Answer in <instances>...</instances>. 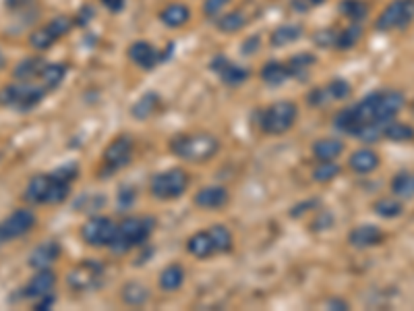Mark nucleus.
I'll list each match as a JSON object with an SVG mask.
<instances>
[{
  "instance_id": "obj_1",
  "label": "nucleus",
  "mask_w": 414,
  "mask_h": 311,
  "mask_svg": "<svg viewBox=\"0 0 414 311\" xmlns=\"http://www.w3.org/2000/svg\"><path fill=\"white\" fill-rule=\"evenodd\" d=\"M404 108L400 92H371L358 104L340 110L334 116V127L346 135H358L364 127H383L391 122Z\"/></svg>"
},
{
  "instance_id": "obj_2",
  "label": "nucleus",
  "mask_w": 414,
  "mask_h": 311,
  "mask_svg": "<svg viewBox=\"0 0 414 311\" xmlns=\"http://www.w3.org/2000/svg\"><path fill=\"white\" fill-rule=\"evenodd\" d=\"M170 151L186 162H207L220 151V139L212 133H182L170 141Z\"/></svg>"
},
{
  "instance_id": "obj_3",
  "label": "nucleus",
  "mask_w": 414,
  "mask_h": 311,
  "mask_svg": "<svg viewBox=\"0 0 414 311\" xmlns=\"http://www.w3.org/2000/svg\"><path fill=\"white\" fill-rule=\"evenodd\" d=\"M71 193V183L61 179L56 173L52 175H38L28 183L23 197L36 206H54L63 204Z\"/></svg>"
},
{
  "instance_id": "obj_4",
  "label": "nucleus",
  "mask_w": 414,
  "mask_h": 311,
  "mask_svg": "<svg viewBox=\"0 0 414 311\" xmlns=\"http://www.w3.org/2000/svg\"><path fill=\"white\" fill-rule=\"evenodd\" d=\"M155 226V220L149 216H129L116 226L114 241L110 243V249L114 253H129L135 247H141L147 243Z\"/></svg>"
},
{
  "instance_id": "obj_5",
  "label": "nucleus",
  "mask_w": 414,
  "mask_h": 311,
  "mask_svg": "<svg viewBox=\"0 0 414 311\" xmlns=\"http://www.w3.org/2000/svg\"><path fill=\"white\" fill-rule=\"evenodd\" d=\"M298 120V106L290 100H280L259 112V129L268 135H284Z\"/></svg>"
},
{
  "instance_id": "obj_6",
  "label": "nucleus",
  "mask_w": 414,
  "mask_h": 311,
  "mask_svg": "<svg viewBox=\"0 0 414 311\" xmlns=\"http://www.w3.org/2000/svg\"><path fill=\"white\" fill-rule=\"evenodd\" d=\"M46 96V89L42 85H32L30 81H19L13 85H7L0 92V104L17 108L21 112H28L36 108Z\"/></svg>"
},
{
  "instance_id": "obj_7",
  "label": "nucleus",
  "mask_w": 414,
  "mask_h": 311,
  "mask_svg": "<svg viewBox=\"0 0 414 311\" xmlns=\"http://www.w3.org/2000/svg\"><path fill=\"white\" fill-rule=\"evenodd\" d=\"M186 187H188V175L182 169H170V171L157 173L149 183L151 195L162 202L178 200L186 191Z\"/></svg>"
},
{
  "instance_id": "obj_8",
  "label": "nucleus",
  "mask_w": 414,
  "mask_h": 311,
  "mask_svg": "<svg viewBox=\"0 0 414 311\" xmlns=\"http://www.w3.org/2000/svg\"><path fill=\"white\" fill-rule=\"evenodd\" d=\"M414 21V0H393L389 3L375 21L379 32L404 30Z\"/></svg>"
},
{
  "instance_id": "obj_9",
  "label": "nucleus",
  "mask_w": 414,
  "mask_h": 311,
  "mask_svg": "<svg viewBox=\"0 0 414 311\" xmlns=\"http://www.w3.org/2000/svg\"><path fill=\"white\" fill-rule=\"evenodd\" d=\"M69 288L77 292H89L102 286L104 282V266L94 259H85L77 264L67 276Z\"/></svg>"
},
{
  "instance_id": "obj_10",
  "label": "nucleus",
  "mask_w": 414,
  "mask_h": 311,
  "mask_svg": "<svg viewBox=\"0 0 414 311\" xmlns=\"http://www.w3.org/2000/svg\"><path fill=\"white\" fill-rule=\"evenodd\" d=\"M73 25H75V21L69 19V17H65V15L54 17L52 21H48L44 28L36 30V32L30 36V44H32V48H36V50H48V48L54 46L56 40L65 38V36L73 30Z\"/></svg>"
},
{
  "instance_id": "obj_11",
  "label": "nucleus",
  "mask_w": 414,
  "mask_h": 311,
  "mask_svg": "<svg viewBox=\"0 0 414 311\" xmlns=\"http://www.w3.org/2000/svg\"><path fill=\"white\" fill-rule=\"evenodd\" d=\"M34 226H36V214L32 210L28 208L15 210L5 220H0V245L28 235Z\"/></svg>"
},
{
  "instance_id": "obj_12",
  "label": "nucleus",
  "mask_w": 414,
  "mask_h": 311,
  "mask_svg": "<svg viewBox=\"0 0 414 311\" xmlns=\"http://www.w3.org/2000/svg\"><path fill=\"white\" fill-rule=\"evenodd\" d=\"M133 139L131 137H116L104 151L102 158V167H104V175H112L118 173L120 169L129 167L133 160Z\"/></svg>"
},
{
  "instance_id": "obj_13",
  "label": "nucleus",
  "mask_w": 414,
  "mask_h": 311,
  "mask_svg": "<svg viewBox=\"0 0 414 311\" xmlns=\"http://www.w3.org/2000/svg\"><path fill=\"white\" fill-rule=\"evenodd\" d=\"M116 235V224L106 216H96L87 220L81 228V239L91 247H110Z\"/></svg>"
},
{
  "instance_id": "obj_14",
  "label": "nucleus",
  "mask_w": 414,
  "mask_h": 311,
  "mask_svg": "<svg viewBox=\"0 0 414 311\" xmlns=\"http://www.w3.org/2000/svg\"><path fill=\"white\" fill-rule=\"evenodd\" d=\"M350 92H352V87H350V83L346 81V79H331L327 85H323V87H315L309 96H307V104L309 106H315V108H319V106H327V104H331V102H338V100H344V98H348L350 96Z\"/></svg>"
},
{
  "instance_id": "obj_15",
  "label": "nucleus",
  "mask_w": 414,
  "mask_h": 311,
  "mask_svg": "<svg viewBox=\"0 0 414 311\" xmlns=\"http://www.w3.org/2000/svg\"><path fill=\"white\" fill-rule=\"evenodd\" d=\"M212 71L218 73V77L226 83V85H241L249 79V69L232 63L226 56H216L212 61Z\"/></svg>"
},
{
  "instance_id": "obj_16",
  "label": "nucleus",
  "mask_w": 414,
  "mask_h": 311,
  "mask_svg": "<svg viewBox=\"0 0 414 311\" xmlns=\"http://www.w3.org/2000/svg\"><path fill=\"white\" fill-rule=\"evenodd\" d=\"M383 230L379 226H373V224H360L356 228L350 230L348 235V243L356 249H369V247H375V245H381L383 243Z\"/></svg>"
},
{
  "instance_id": "obj_17",
  "label": "nucleus",
  "mask_w": 414,
  "mask_h": 311,
  "mask_svg": "<svg viewBox=\"0 0 414 311\" xmlns=\"http://www.w3.org/2000/svg\"><path fill=\"white\" fill-rule=\"evenodd\" d=\"M56 284V274L50 270V268H44V270H38L36 276L28 282V286L23 288V297L25 299H40L48 292H52Z\"/></svg>"
},
{
  "instance_id": "obj_18",
  "label": "nucleus",
  "mask_w": 414,
  "mask_h": 311,
  "mask_svg": "<svg viewBox=\"0 0 414 311\" xmlns=\"http://www.w3.org/2000/svg\"><path fill=\"white\" fill-rule=\"evenodd\" d=\"M129 58H131L137 67H141V69H145V71H149V69H153L157 63H162V54H160L149 42H133L131 48H129Z\"/></svg>"
},
{
  "instance_id": "obj_19",
  "label": "nucleus",
  "mask_w": 414,
  "mask_h": 311,
  "mask_svg": "<svg viewBox=\"0 0 414 311\" xmlns=\"http://www.w3.org/2000/svg\"><path fill=\"white\" fill-rule=\"evenodd\" d=\"M186 251L197 259H210L218 253L210 230H199L186 241Z\"/></svg>"
},
{
  "instance_id": "obj_20",
  "label": "nucleus",
  "mask_w": 414,
  "mask_h": 311,
  "mask_svg": "<svg viewBox=\"0 0 414 311\" xmlns=\"http://www.w3.org/2000/svg\"><path fill=\"white\" fill-rule=\"evenodd\" d=\"M228 204V191L224 187H205L195 193V206L201 210H218Z\"/></svg>"
},
{
  "instance_id": "obj_21",
  "label": "nucleus",
  "mask_w": 414,
  "mask_h": 311,
  "mask_svg": "<svg viewBox=\"0 0 414 311\" xmlns=\"http://www.w3.org/2000/svg\"><path fill=\"white\" fill-rule=\"evenodd\" d=\"M58 257H61V245L56 241H44L32 251L30 266L36 270H44V268H50Z\"/></svg>"
},
{
  "instance_id": "obj_22",
  "label": "nucleus",
  "mask_w": 414,
  "mask_h": 311,
  "mask_svg": "<svg viewBox=\"0 0 414 311\" xmlns=\"http://www.w3.org/2000/svg\"><path fill=\"white\" fill-rule=\"evenodd\" d=\"M188 19H190V9L182 3H172L160 11V21L170 30H178V28L186 25Z\"/></svg>"
},
{
  "instance_id": "obj_23",
  "label": "nucleus",
  "mask_w": 414,
  "mask_h": 311,
  "mask_svg": "<svg viewBox=\"0 0 414 311\" xmlns=\"http://www.w3.org/2000/svg\"><path fill=\"white\" fill-rule=\"evenodd\" d=\"M348 164H350V169H352L354 173H358V175H369V173H373V171L379 167V153L373 151V149H369V147L356 149V151L350 156Z\"/></svg>"
},
{
  "instance_id": "obj_24",
  "label": "nucleus",
  "mask_w": 414,
  "mask_h": 311,
  "mask_svg": "<svg viewBox=\"0 0 414 311\" xmlns=\"http://www.w3.org/2000/svg\"><path fill=\"white\" fill-rule=\"evenodd\" d=\"M344 151V143L340 139H319L313 143V156L317 162H334Z\"/></svg>"
},
{
  "instance_id": "obj_25",
  "label": "nucleus",
  "mask_w": 414,
  "mask_h": 311,
  "mask_svg": "<svg viewBox=\"0 0 414 311\" xmlns=\"http://www.w3.org/2000/svg\"><path fill=\"white\" fill-rule=\"evenodd\" d=\"M186 272L180 264H168L162 272H160V288L166 292H174L184 284Z\"/></svg>"
},
{
  "instance_id": "obj_26",
  "label": "nucleus",
  "mask_w": 414,
  "mask_h": 311,
  "mask_svg": "<svg viewBox=\"0 0 414 311\" xmlns=\"http://www.w3.org/2000/svg\"><path fill=\"white\" fill-rule=\"evenodd\" d=\"M261 79H263V83L274 85V87L286 83V81L290 79L288 65H286V63H280V61H270V63H265L263 69H261Z\"/></svg>"
},
{
  "instance_id": "obj_27",
  "label": "nucleus",
  "mask_w": 414,
  "mask_h": 311,
  "mask_svg": "<svg viewBox=\"0 0 414 311\" xmlns=\"http://www.w3.org/2000/svg\"><path fill=\"white\" fill-rule=\"evenodd\" d=\"M157 108H160V96L155 92H147L131 106V114L137 120H145V118L153 116L157 112Z\"/></svg>"
},
{
  "instance_id": "obj_28",
  "label": "nucleus",
  "mask_w": 414,
  "mask_h": 311,
  "mask_svg": "<svg viewBox=\"0 0 414 311\" xmlns=\"http://www.w3.org/2000/svg\"><path fill=\"white\" fill-rule=\"evenodd\" d=\"M46 65L48 63L44 58H25L15 67L13 75H15L17 81H30L32 83L34 79H40V75H42Z\"/></svg>"
},
{
  "instance_id": "obj_29",
  "label": "nucleus",
  "mask_w": 414,
  "mask_h": 311,
  "mask_svg": "<svg viewBox=\"0 0 414 311\" xmlns=\"http://www.w3.org/2000/svg\"><path fill=\"white\" fill-rule=\"evenodd\" d=\"M149 297H151L149 288L145 284H141V282H129L120 290V299L129 307H141V305H145L149 301Z\"/></svg>"
},
{
  "instance_id": "obj_30",
  "label": "nucleus",
  "mask_w": 414,
  "mask_h": 311,
  "mask_svg": "<svg viewBox=\"0 0 414 311\" xmlns=\"http://www.w3.org/2000/svg\"><path fill=\"white\" fill-rule=\"evenodd\" d=\"M315 63H317V58H315L313 54H309V52H301V54L292 56V58L286 63V65H288V71H290V79H298V81L307 79V75H309V71L315 67Z\"/></svg>"
},
{
  "instance_id": "obj_31",
  "label": "nucleus",
  "mask_w": 414,
  "mask_h": 311,
  "mask_svg": "<svg viewBox=\"0 0 414 311\" xmlns=\"http://www.w3.org/2000/svg\"><path fill=\"white\" fill-rule=\"evenodd\" d=\"M65 77H67V65H63V63H54V65H46L44 67V71H42V75H40V85L46 89V92H52V89H56L63 81H65Z\"/></svg>"
},
{
  "instance_id": "obj_32",
  "label": "nucleus",
  "mask_w": 414,
  "mask_h": 311,
  "mask_svg": "<svg viewBox=\"0 0 414 311\" xmlns=\"http://www.w3.org/2000/svg\"><path fill=\"white\" fill-rule=\"evenodd\" d=\"M301 36H303V28L296 23H290V25H280L278 30H274V34L270 36V42L276 48H284L288 44H294Z\"/></svg>"
},
{
  "instance_id": "obj_33",
  "label": "nucleus",
  "mask_w": 414,
  "mask_h": 311,
  "mask_svg": "<svg viewBox=\"0 0 414 311\" xmlns=\"http://www.w3.org/2000/svg\"><path fill=\"white\" fill-rule=\"evenodd\" d=\"M360 40H362V28H360V23H352V25H348L336 34L334 46L338 50H352Z\"/></svg>"
},
{
  "instance_id": "obj_34",
  "label": "nucleus",
  "mask_w": 414,
  "mask_h": 311,
  "mask_svg": "<svg viewBox=\"0 0 414 311\" xmlns=\"http://www.w3.org/2000/svg\"><path fill=\"white\" fill-rule=\"evenodd\" d=\"M391 193L400 200H412L414 197V173H397L391 181Z\"/></svg>"
},
{
  "instance_id": "obj_35",
  "label": "nucleus",
  "mask_w": 414,
  "mask_h": 311,
  "mask_svg": "<svg viewBox=\"0 0 414 311\" xmlns=\"http://www.w3.org/2000/svg\"><path fill=\"white\" fill-rule=\"evenodd\" d=\"M340 11L350 21L360 23L369 15V5L364 3V0H342V3H340Z\"/></svg>"
},
{
  "instance_id": "obj_36",
  "label": "nucleus",
  "mask_w": 414,
  "mask_h": 311,
  "mask_svg": "<svg viewBox=\"0 0 414 311\" xmlns=\"http://www.w3.org/2000/svg\"><path fill=\"white\" fill-rule=\"evenodd\" d=\"M373 210H375L377 216L387 218V220H393V218H397V216L404 214L402 202H397V200H393V197H381V200H377L375 206H373Z\"/></svg>"
},
{
  "instance_id": "obj_37",
  "label": "nucleus",
  "mask_w": 414,
  "mask_h": 311,
  "mask_svg": "<svg viewBox=\"0 0 414 311\" xmlns=\"http://www.w3.org/2000/svg\"><path fill=\"white\" fill-rule=\"evenodd\" d=\"M216 25H218V30L224 32V34H237V32H241V30L247 25V17H245V13H241V11H230V13L222 15V17L218 19Z\"/></svg>"
},
{
  "instance_id": "obj_38",
  "label": "nucleus",
  "mask_w": 414,
  "mask_h": 311,
  "mask_svg": "<svg viewBox=\"0 0 414 311\" xmlns=\"http://www.w3.org/2000/svg\"><path fill=\"white\" fill-rule=\"evenodd\" d=\"M383 137L389 141H414V127L406 122H387L383 129Z\"/></svg>"
},
{
  "instance_id": "obj_39",
  "label": "nucleus",
  "mask_w": 414,
  "mask_h": 311,
  "mask_svg": "<svg viewBox=\"0 0 414 311\" xmlns=\"http://www.w3.org/2000/svg\"><path fill=\"white\" fill-rule=\"evenodd\" d=\"M210 235H212V239H214V243H216L218 253H228V251L232 249L235 237H232V233H230L228 226H224V224H214V226L210 228Z\"/></svg>"
},
{
  "instance_id": "obj_40",
  "label": "nucleus",
  "mask_w": 414,
  "mask_h": 311,
  "mask_svg": "<svg viewBox=\"0 0 414 311\" xmlns=\"http://www.w3.org/2000/svg\"><path fill=\"white\" fill-rule=\"evenodd\" d=\"M340 173H342V169L336 164V160H334V162H319V164L315 167V171H313V179H315L317 183H329V181H334Z\"/></svg>"
},
{
  "instance_id": "obj_41",
  "label": "nucleus",
  "mask_w": 414,
  "mask_h": 311,
  "mask_svg": "<svg viewBox=\"0 0 414 311\" xmlns=\"http://www.w3.org/2000/svg\"><path fill=\"white\" fill-rule=\"evenodd\" d=\"M230 3H232V0H205V3H203V13H205V17H216Z\"/></svg>"
},
{
  "instance_id": "obj_42",
  "label": "nucleus",
  "mask_w": 414,
  "mask_h": 311,
  "mask_svg": "<svg viewBox=\"0 0 414 311\" xmlns=\"http://www.w3.org/2000/svg\"><path fill=\"white\" fill-rule=\"evenodd\" d=\"M336 34H338V32H334V30L319 32V34L315 36V44H317L319 48H329V46H334V42H336Z\"/></svg>"
},
{
  "instance_id": "obj_43",
  "label": "nucleus",
  "mask_w": 414,
  "mask_h": 311,
  "mask_svg": "<svg viewBox=\"0 0 414 311\" xmlns=\"http://www.w3.org/2000/svg\"><path fill=\"white\" fill-rule=\"evenodd\" d=\"M54 301H56V297H54L52 292H48V294H44V297H40V299L36 301L34 309H38V311H42V309H50V307L54 305Z\"/></svg>"
},
{
  "instance_id": "obj_44",
  "label": "nucleus",
  "mask_w": 414,
  "mask_h": 311,
  "mask_svg": "<svg viewBox=\"0 0 414 311\" xmlns=\"http://www.w3.org/2000/svg\"><path fill=\"white\" fill-rule=\"evenodd\" d=\"M124 3H127V0H102V5L112 13H120L124 9Z\"/></svg>"
},
{
  "instance_id": "obj_45",
  "label": "nucleus",
  "mask_w": 414,
  "mask_h": 311,
  "mask_svg": "<svg viewBox=\"0 0 414 311\" xmlns=\"http://www.w3.org/2000/svg\"><path fill=\"white\" fill-rule=\"evenodd\" d=\"M257 50H259V38L253 36V38H249V40L245 42L243 52H245V54H253V52H257Z\"/></svg>"
},
{
  "instance_id": "obj_46",
  "label": "nucleus",
  "mask_w": 414,
  "mask_h": 311,
  "mask_svg": "<svg viewBox=\"0 0 414 311\" xmlns=\"http://www.w3.org/2000/svg\"><path fill=\"white\" fill-rule=\"evenodd\" d=\"M32 0H7V7L11 9H21V7H28Z\"/></svg>"
},
{
  "instance_id": "obj_47",
  "label": "nucleus",
  "mask_w": 414,
  "mask_h": 311,
  "mask_svg": "<svg viewBox=\"0 0 414 311\" xmlns=\"http://www.w3.org/2000/svg\"><path fill=\"white\" fill-rule=\"evenodd\" d=\"M327 305H329V309H348V303L342 301V299H334V301H329Z\"/></svg>"
},
{
  "instance_id": "obj_48",
  "label": "nucleus",
  "mask_w": 414,
  "mask_h": 311,
  "mask_svg": "<svg viewBox=\"0 0 414 311\" xmlns=\"http://www.w3.org/2000/svg\"><path fill=\"white\" fill-rule=\"evenodd\" d=\"M325 0H305V5L309 7V9H313V7H319V5H323Z\"/></svg>"
},
{
  "instance_id": "obj_49",
  "label": "nucleus",
  "mask_w": 414,
  "mask_h": 311,
  "mask_svg": "<svg viewBox=\"0 0 414 311\" xmlns=\"http://www.w3.org/2000/svg\"><path fill=\"white\" fill-rule=\"evenodd\" d=\"M412 112H414V104H412Z\"/></svg>"
}]
</instances>
